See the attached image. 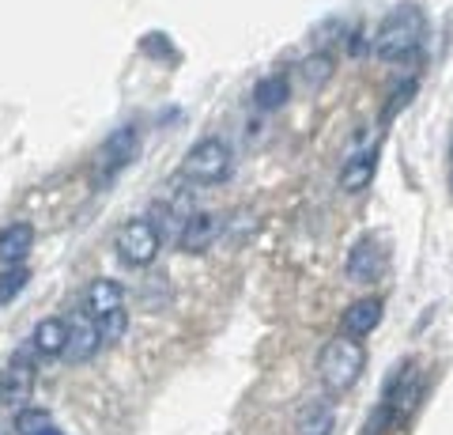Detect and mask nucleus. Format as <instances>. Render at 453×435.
<instances>
[{"label":"nucleus","mask_w":453,"mask_h":435,"mask_svg":"<svg viewBox=\"0 0 453 435\" xmlns=\"http://www.w3.org/2000/svg\"><path fill=\"white\" fill-rule=\"evenodd\" d=\"M423 35H427V16H423L419 4H393L386 16H381L378 31L371 38V50L378 61H389V65H401L408 58H416L419 46H423Z\"/></svg>","instance_id":"1"},{"label":"nucleus","mask_w":453,"mask_h":435,"mask_svg":"<svg viewBox=\"0 0 453 435\" xmlns=\"http://www.w3.org/2000/svg\"><path fill=\"white\" fill-rule=\"evenodd\" d=\"M363 371H366V345L359 341V337L340 333L336 341H329L321 348L318 378L329 394H348V390L363 378Z\"/></svg>","instance_id":"2"},{"label":"nucleus","mask_w":453,"mask_h":435,"mask_svg":"<svg viewBox=\"0 0 453 435\" xmlns=\"http://www.w3.org/2000/svg\"><path fill=\"white\" fill-rule=\"evenodd\" d=\"M234 171V151L223 136H201L181 156V178L189 186H219Z\"/></svg>","instance_id":"3"},{"label":"nucleus","mask_w":453,"mask_h":435,"mask_svg":"<svg viewBox=\"0 0 453 435\" xmlns=\"http://www.w3.org/2000/svg\"><path fill=\"white\" fill-rule=\"evenodd\" d=\"M136 156H140V129L136 125H118V129H113L103 144L95 148L91 182L95 186H106V182H113L121 171H129Z\"/></svg>","instance_id":"4"},{"label":"nucleus","mask_w":453,"mask_h":435,"mask_svg":"<svg viewBox=\"0 0 453 435\" xmlns=\"http://www.w3.org/2000/svg\"><path fill=\"white\" fill-rule=\"evenodd\" d=\"M113 250H118V258L125 265H133V269H148V265L159 258V250H163L159 223L148 220V216H136L129 223H121L118 238H113Z\"/></svg>","instance_id":"5"},{"label":"nucleus","mask_w":453,"mask_h":435,"mask_svg":"<svg viewBox=\"0 0 453 435\" xmlns=\"http://www.w3.org/2000/svg\"><path fill=\"white\" fill-rule=\"evenodd\" d=\"M35 345L27 341L23 353L12 356L8 368H0V405H12V409H27V401H31V390H35Z\"/></svg>","instance_id":"6"},{"label":"nucleus","mask_w":453,"mask_h":435,"mask_svg":"<svg viewBox=\"0 0 453 435\" xmlns=\"http://www.w3.org/2000/svg\"><path fill=\"white\" fill-rule=\"evenodd\" d=\"M423 394V378H419V368L412 360L401 363L393 375H389V383H386V398H381V405L393 413V420H404L408 413L416 409V401Z\"/></svg>","instance_id":"7"},{"label":"nucleus","mask_w":453,"mask_h":435,"mask_svg":"<svg viewBox=\"0 0 453 435\" xmlns=\"http://www.w3.org/2000/svg\"><path fill=\"white\" fill-rule=\"evenodd\" d=\"M344 273L351 284H378V276L386 273V250L374 235H363L356 246L348 250V261H344Z\"/></svg>","instance_id":"8"},{"label":"nucleus","mask_w":453,"mask_h":435,"mask_svg":"<svg viewBox=\"0 0 453 435\" xmlns=\"http://www.w3.org/2000/svg\"><path fill=\"white\" fill-rule=\"evenodd\" d=\"M103 348V333H98V318H91L88 311L73 315L68 322V348H65V360L68 363H88L98 356Z\"/></svg>","instance_id":"9"},{"label":"nucleus","mask_w":453,"mask_h":435,"mask_svg":"<svg viewBox=\"0 0 453 435\" xmlns=\"http://www.w3.org/2000/svg\"><path fill=\"white\" fill-rule=\"evenodd\" d=\"M374 175H378V144L363 148V151H351V156L344 159V167H340L336 186H340V193H363L374 182Z\"/></svg>","instance_id":"10"},{"label":"nucleus","mask_w":453,"mask_h":435,"mask_svg":"<svg viewBox=\"0 0 453 435\" xmlns=\"http://www.w3.org/2000/svg\"><path fill=\"white\" fill-rule=\"evenodd\" d=\"M223 231V220L216 213H193L186 220V228L178 231V250L181 254H204Z\"/></svg>","instance_id":"11"},{"label":"nucleus","mask_w":453,"mask_h":435,"mask_svg":"<svg viewBox=\"0 0 453 435\" xmlns=\"http://www.w3.org/2000/svg\"><path fill=\"white\" fill-rule=\"evenodd\" d=\"M381 315H386V303L378 296H363L356 303H348V311L340 315V333L344 337H366L381 326Z\"/></svg>","instance_id":"12"},{"label":"nucleus","mask_w":453,"mask_h":435,"mask_svg":"<svg viewBox=\"0 0 453 435\" xmlns=\"http://www.w3.org/2000/svg\"><path fill=\"white\" fill-rule=\"evenodd\" d=\"M35 250V228L27 220H12L0 228V265H23Z\"/></svg>","instance_id":"13"},{"label":"nucleus","mask_w":453,"mask_h":435,"mask_svg":"<svg viewBox=\"0 0 453 435\" xmlns=\"http://www.w3.org/2000/svg\"><path fill=\"white\" fill-rule=\"evenodd\" d=\"M118 307H125V288L110 276L91 280L88 291H83V311H88L91 318H103L110 311H118Z\"/></svg>","instance_id":"14"},{"label":"nucleus","mask_w":453,"mask_h":435,"mask_svg":"<svg viewBox=\"0 0 453 435\" xmlns=\"http://www.w3.org/2000/svg\"><path fill=\"white\" fill-rule=\"evenodd\" d=\"M31 345H35V353L38 356H65V348H68V322L65 318H42L35 333H31Z\"/></svg>","instance_id":"15"},{"label":"nucleus","mask_w":453,"mask_h":435,"mask_svg":"<svg viewBox=\"0 0 453 435\" xmlns=\"http://www.w3.org/2000/svg\"><path fill=\"white\" fill-rule=\"evenodd\" d=\"M291 99V80L288 73H273L257 80V88H253V106L261 110V114H276V110H283Z\"/></svg>","instance_id":"16"},{"label":"nucleus","mask_w":453,"mask_h":435,"mask_svg":"<svg viewBox=\"0 0 453 435\" xmlns=\"http://www.w3.org/2000/svg\"><path fill=\"white\" fill-rule=\"evenodd\" d=\"M336 428V405L329 398H314L299 413V435H333Z\"/></svg>","instance_id":"17"},{"label":"nucleus","mask_w":453,"mask_h":435,"mask_svg":"<svg viewBox=\"0 0 453 435\" xmlns=\"http://www.w3.org/2000/svg\"><path fill=\"white\" fill-rule=\"evenodd\" d=\"M333 73H336V61H333V53H325V50L310 53V58L299 61V80L306 83L310 91H321L325 83L333 80Z\"/></svg>","instance_id":"18"},{"label":"nucleus","mask_w":453,"mask_h":435,"mask_svg":"<svg viewBox=\"0 0 453 435\" xmlns=\"http://www.w3.org/2000/svg\"><path fill=\"white\" fill-rule=\"evenodd\" d=\"M27 284H31V269L27 265H4V273H0V307L16 303V296Z\"/></svg>","instance_id":"19"},{"label":"nucleus","mask_w":453,"mask_h":435,"mask_svg":"<svg viewBox=\"0 0 453 435\" xmlns=\"http://www.w3.org/2000/svg\"><path fill=\"white\" fill-rule=\"evenodd\" d=\"M416 91H419V83H416V80H401V83H396V88L389 91V103L381 106V121H393L408 103L416 99Z\"/></svg>","instance_id":"20"},{"label":"nucleus","mask_w":453,"mask_h":435,"mask_svg":"<svg viewBox=\"0 0 453 435\" xmlns=\"http://www.w3.org/2000/svg\"><path fill=\"white\" fill-rule=\"evenodd\" d=\"M125 330H129V311L125 307H118V311H110L98 318V333H103V345H118Z\"/></svg>","instance_id":"21"},{"label":"nucleus","mask_w":453,"mask_h":435,"mask_svg":"<svg viewBox=\"0 0 453 435\" xmlns=\"http://www.w3.org/2000/svg\"><path fill=\"white\" fill-rule=\"evenodd\" d=\"M46 428H53L46 409H31V405H27V409L16 413V435H42Z\"/></svg>","instance_id":"22"},{"label":"nucleus","mask_w":453,"mask_h":435,"mask_svg":"<svg viewBox=\"0 0 453 435\" xmlns=\"http://www.w3.org/2000/svg\"><path fill=\"white\" fill-rule=\"evenodd\" d=\"M42 435H65L61 428H46V431H42Z\"/></svg>","instance_id":"23"}]
</instances>
